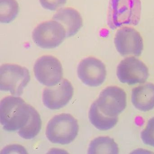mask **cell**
<instances>
[{
	"label": "cell",
	"instance_id": "8992f818",
	"mask_svg": "<svg viewBox=\"0 0 154 154\" xmlns=\"http://www.w3.org/2000/svg\"><path fill=\"white\" fill-rule=\"evenodd\" d=\"M99 110L109 117H118L127 105L126 93L117 86H109L104 89L94 101Z\"/></svg>",
	"mask_w": 154,
	"mask_h": 154
},
{
	"label": "cell",
	"instance_id": "6da1fadb",
	"mask_svg": "<svg viewBox=\"0 0 154 154\" xmlns=\"http://www.w3.org/2000/svg\"><path fill=\"white\" fill-rule=\"evenodd\" d=\"M30 105L16 96H7L0 104V121L4 130L9 132L23 128L29 118Z\"/></svg>",
	"mask_w": 154,
	"mask_h": 154
},
{
	"label": "cell",
	"instance_id": "3957f363",
	"mask_svg": "<svg viewBox=\"0 0 154 154\" xmlns=\"http://www.w3.org/2000/svg\"><path fill=\"white\" fill-rule=\"evenodd\" d=\"M79 129L76 119L70 114L63 113L55 116L49 121L46 134L51 143L67 145L75 139Z\"/></svg>",
	"mask_w": 154,
	"mask_h": 154
},
{
	"label": "cell",
	"instance_id": "277c9868",
	"mask_svg": "<svg viewBox=\"0 0 154 154\" xmlns=\"http://www.w3.org/2000/svg\"><path fill=\"white\" fill-rule=\"evenodd\" d=\"M30 80L28 69L16 64H5L0 69V89L14 96H21Z\"/></svg>",
	"mask_w": 154,
	"mask_h": 154
},
{
	"label": "cell",
	"instance_id": "2e32d148",
	"mask_svg": "<svg viewBox=\"0 0 154 154\" xmlns=\"http://www.w3.org/2000/svg\"><path fill=\"white\" fill-rule=\"evenodd\" d=\"M29 118L26 125L18 130V134L25 139H31L38 135L42 127V121L38 111L30 106Z\"/></svg>",
	"mask_w": 154,
	"mask_h": 154
},
{
	"label": "cell",
	"instance_id": "4fadbf2b",
	"mask_svg": "<svg viewBox=\"0 0 154 154\" xmlns=\"http://www.w3.org/2000/svg\"><path fill=\"white\" fill-rule=\"evenodd\" d=\"M131 100L136 108L146 112L154 108V84L146 83L132 90Z\"/></svg>",
	"mask_w": 154,
	"mask_h": 154
},
{
	"label": "cell",
	"instance_id": "8fae6325",
	"mask_svg": "<svg viewBox=\"0 0 154 154\" xmlns=\"http://www.w3.org/2000/svg\"><path fill=\"white\" fill-rule=\"evenodd\" d=\"M74 88L66 79H62L55 86L45 88L42 101L45 106L51 109H58L67 105L72 99Z\"/></svg>",
	"mask_w": 154,
	"mask_h": 154
},
{
	"label": "cell",
	"instance_id": "52a82bcc",
	"mask_svg": "<svg viewBox=\"0 0 154 154\" xmlns=\"http://www.w3.org/2000/svg\"><path fill=\"white\" fill-rule=\"evenodd\" d=\"M33 71L37 80L47 87L57 85L63 77L61 63L57 58L50 55L39 58L34 64Z\"/></svg>",
	"mask_w": 154,
	"mask_h": 154
},
{
	"label": "cell",
	"instance_id": "9c48e42d",
	"mask_svg": "<svg viewBox=\"0 0 154 154\" xmlns=\"http://www.w3.org/2000/svg\"><path fill=\"white\" fill-rule=\"evenodd\" d=\"M114 42L117 50L123 57H139L143 50V38L138 31L132 27H124L119 29Z\"/></svg>",
	"mask_w": 154,
	"mask_h": 154
},
{
	"label": "cell",
	"instance_id": "5bb4252c",
	"mask_svg": "<svg viewBox=\"0 0 154 154\" xmlns=\"http://www.w3.org/2000/svg\"><path fill=\"white\" fill-rule=\"evenodd\" d=\"M89 119L95 128L101 131L109 130L116 126L118 121V117H109L101 113L93 102L89 112Z\"/></svg>",
	"mask_w": 154,
	"mask_h": 154
},
{
	"label": "cell",
	"instance_id": "5b68a950",
	"mask_svg": "<svg viewBox=\"0 0 154 154\" xmlns=\"http://www.w3.org/2000/svg\"><path fill=\"white\" fill-rule=\"evenodd\" d=\"M66 38L65 28L59 23L53 20L40 23L32 33L33 42L43 49L57 48Z\"/></svg>",
	"mask_w": 154,
	"mask_h": 154
},
{
	"label": "cell",
	"instance_id": "7a4b0ae2",
	"mask_svg": "<svg viewBox=\"0 0 154 154\" xmlns=\"http://www.w3.org/2000/svg\"><path fill=\"white\" fill-rule=\"evenodd\" d=\"M142 12L140 0H110L107 23L111 29L125 25L137 26L140 22Z\"/></svg>",
	"mask_w": 154,
	"mask_h": 154
},
{
	"label": "cell",
	"instance_id": "9a60e30c",
	"mask_svg": "<svg viewBox=\"0 0 154 154\" xmlns=\"http://www.w3.org/2000/svg\"><path fill=\"white\" fill-rule=\"evenodd\" d=\"M119 147L113 138L108 137H99L92 140L89 146L88 153H119Z\"/></svg>",
	"mask_w": 154,
	"mask_h": 154
},
{
	"label": "cell",
	"instance_id": "30bf717a",
	"mask_svg": "<svg viewBox=\"0 0 154 154\" xmlns=\"http://www.w3.org/2000/svg\"><path fill=\"white\" fill-rule=\"evenodd\" d=\"M77 74L84 84L97 87L105 81L106 70L101 60L93 57H88L80 61L77 68Z\"/></svg>",
	"mask_w": 154,
	"mask_h": 154
},
{
	"label": "cell",
	"instance_id": "ba28073f",
	"mask_svg": "<svg viewBox=\"0 0 154 154\" xmlns=\"http://www.w3.org/2000/svg\"><path fill=\"white\" fill-rule=\"evenodd\" d=\"M117 76L120 82L128 85L144 83L149 76L146 65L134 57L123 60L117 68Z\"/></svg>",
	"mask_w": 154,
	"mask_h": 154
},
{
	"label": "cell",
	"instance_id": "e0dca14e",
	"mask_svg": "<svg viewBox=\"0 0 154 154\" xmlns=\"http://www.w3.org/2000/svg\"><path fill=\"white\" fill-rule=\"evenodd\" d=\"M1 23H9L17 17L19 12V5L16 0H0Z\"/></svg>",
	"mask_w": 154,
	"mask_h": 154
},
{
	"label": "cell",
	"instance_id": "7c38bea8",
	"mask_svg": "<svg viewBox=\"0 0 154 154\" xmlns=\"http://www.w3.org/2000/svg\"><path fill=\"white\" fill-rule=\"evenodd\" d=\"M53 20L59 23L65 28L66 38L72 37L82 26V20L79 11L71 7L60 9L53 17Z\"/></svg>",
	"mask_w": 154,
	"mask_h": 154
},
{
	"label": "cell",
	"instance_id": "d6986e66",
	"mask_svg": "<svg viewBox=\"0 0 154 154\" xmlns=\"http://www.w3.org/2000/svg\"><path fill=\"white\" fill-rule=\"evenodd\" d=\"M39 2L44 9L55 11L64 6L67 0H39Z\"/></svg>",
	"mask_w": 154,
	"mask_h": 154
},
{
	"label": "cell",
	"instance_id": "ac0fdd59",
	"mask_svg": "<svg viewBox=\"0 0 154 154\" xmlns=\"http://www.w3.org/2000/svg\"><path fill=\"white\" fill-rule=\"evenodd\" d=\"M141 137L145 144L154 147V117L147 122L145 128L141 132Z\"/></svg>",
	"mask_w": 154,
	"mask_h": 154
}]
</instances>
